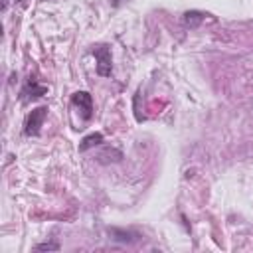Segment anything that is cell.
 Segmentation results:
<instances>
[{"label": "cell", "instance_id": "obj_1", "mask_svg": "<svg viewBox=\"0 0 253 253\" xmlns=\"http://www.w3.org/2000/svg\"><path fill=\"white\" fill-rule=\"evenodd\" d=\"M45 117H47V107L45 105H42L38 109H32L28 113L26 121H24V134L26 136H38Z\"/></svg>", "mask_w": 253, "mask_h": 253}, {"label": "cell", "instance_id": "obj_2", "mask_svg": "<svg viewBox=\"0 0 253 253\" xmlns=\"http://www.w3.org/2000/svg\"><path fill=\"white\" fill-rule=\"evenodd\" d=\"M93 55L97 59V73L103 75V77H109L111 71H113V65H111V49L109 45H93Z\"/></svg>", "mask_w": 253, "mask_h": 253}, {"label": "cell", "instance_id": "obj_3", "mask_svg": "<svg viewBox=\"0 0 253 253\" xmlns=\"http://www.w3.org/2000/svg\"><path fill=\"white\" fill-rule=\"evenodd\" d=\"M45 91H47V87H43V85H38V81H36L34 77H30V79L26 81L24 89L20 91V101H22L24 105H28L30 101H36L38 97L45 95Z\"/></svg>", "mask_w": 253, "mask_h": 253}, {"label": "cell", "instance_id": "obj_4", "mask_svg": "<svg viewBox=\"0 0 253 253\" xmlns=\"http://www.w3.org/2000/svg\"><path fill=\"white\" fill-rule=\"evenodd\" d=\"M71 103L81 109V115H83L85 121L91 119V115H93V97L87 91H75L71 95Z\"/></svg>", "mask_w": 253, "mask_h": 253}, {"label": "cell", "instance_id": "obj_5", "mask_svg": "<svg viewBox=\"0 0 253 253\" xmlns=\"http://www.w3.org/2000/svg\"><path fill=\"white\" fill-rule=\"evenodd\" d=\"M109 233L113 235V239H117L121 243H134L140 237L136 231H125V229H119V227H109Z\"/></svg>", "mask_w": 253, "mask_h": 253}, {"label": "cell", "instance_id": "obj_6", "mask_svg": "<svg viewBox=\"0 0 253 253\" xmlns=\"http://www.w3.org/2000/svg\"><path fill=\"white\" fill-rule=\"evenodd\" d=\"M204 18H206V14L204 12H198V10H190V12H186L184 14V24L188 26V28H198L202 22H204Z\"/></svg>", "mask_w": 253, "mask_h": 253}, {"label": "cell", "instance_id": "obj_7", "mask_svg": "<svg viewBox=\"0 0 253 253\" xmlns=\"http://www.w3.org/2000/svg\"><path fill=\"white\" fill-rule=\"evenodd\" d=\"M101 142H103V134H101V132L87 134V136L81 140V144H79V152H85V150H89V148H93V146H99Z\"/></svg>", "mask_w": 253, "mask_h": 253}, {"label": "cell", "instance_id": "obj_8", "mask_svg": "<svg viewBox=\"0 0 253 253\" xmlns=\"http://www.w3.org/2000/svg\"><path fill=\"white\" fill-rule=\"evenodd\" d=\"M59 249V243L55 241H47V243H38L36 245V251H57Z\"/></svg>", "mask_w": 253, "mask_h": 253}, {"label": "cell", "instance_id": "obj_9", "mask_svg": "<svg viewBox=\"0 0 253 253\" xmlns=\"http://www.w3.org/2000/svg\"><path fill=\"white\" fill-rule=\"evenodd\" d=\"M111 4H113V6H119V4H121V0H111Z\"/></svg>", "mask_w": 253, "mask_h": 253}, {"label": "cell", "instance_id": "obj_10", "mask_svg": "<svg viewBox=\"0 0 253 253\" xmlns=\"http://www.w3.org/2000/svg\"><path fill=\"white\" fill-rule=\"evenodd\" d=\"M16 2H22V0H16Z\"/></svg>", "mask_w": 253, "mask_h": 253}]
</instances>
